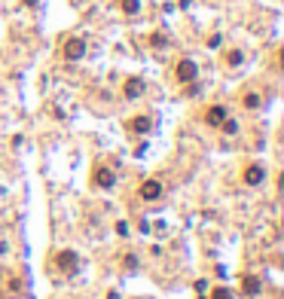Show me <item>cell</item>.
<instances>
[{
    "label": "cell",
    "instance_id": "1",
    "mask_svg": "<svg viewBox=\"0 0 284 299\" xmlns=\"http://www.w3.org/2000/svg\"><path fill=\"white\" fill-rule=\"evenodd\" d=\"M61 55H64V61H79V58L86 55V40H79V37H70V40H64Z\"/></svg>",
    "mask_w": 284,
    "mask_h": 299
},
{
    "label": "cell",
    "instance_id": "2",
    "mask_svg": "<svg viewBox=\"0 0 284 299\" xmlns=\"http://www.w3.org/2000/svg\"><path fill=\"white\" fill-rule=\"evenodd\" d=\"M55 263H58V269H61L64 275H76V269H79V256H76L73 250H61V253L55 256Z\"/></svg>",
    "mask_w": 284,
    "mask_h": 299
},
{
    "label": "cell",
    "instance_id": "3",
    "mask_svg": "<svg viewBox=\"0 0 284 299\" xmlns=\"http://www.w3.org/2000/svg\"><path fill=\"white\" fill-rule=\"evenodd\" d=\"M174 77H177L180 83H196V77H199V67H196V61H190V58L177 61V70H174Z\"/></svg>",
    "mask_w": 284,
    "mask_h": 299
},
{
    "label": "cell",
    "instance_id": "4",
    "mask_svg": "<svg viewBox=\"0 0 284 299\" xmlns=\"http://www.w3.org/2000/svg\"><path fill=\"white\" fill-rule=\"evenodd\" d=\"M159 196H162V183H159V180H144V183H141V199L156 202Z\"/></svg>",
    "mask_w": 284,
    "mask_h": 299
},
{
    "label": "cell",
    "instance_id": "5",
    "mask_svg": "<svg viewBox=\"0 0 284 299\" xmlns=\"http://www.w3.org/2000/svg\"><path fill=\"white\" fill-rule=\"evenodd\" d=\"M266 180V171L260 168V165H248V171H245V183L248 186H257V183H263Z\"/></svg>",
    "mask_w": 284,
    "mask_h": 299
},
{
    "label": "cell",
    "instance_id": "6",
    "mask_svg": "<svg viewBox=\"0 0 284 299\" xmlns=\"http://www.w3.org/2000/svg\"><path fill=\"white\" fill-rule=\"evenodd\" d=\"M95 183L104 186V190H110V186L116 183V174H113L110 168H98V171H95Z\"/></svg>",
    "mask_w": 284,
    "mask_h": 299
},
{
    "label": "cell",
    "instance_id": "7",
    "mask_svg": "<svg viewBox=\"0 0 284 299\" xmlns=\"http://www.w3.org/2000/svg\"><path fill=\"white\" fill-rule=\"evenodd\" d=\"M205 119H208V125H214V128H217V125H220V122L226 119V107H220V104H214V107L208 110V113H205Z\"/></svg>",
    "mask_w": 284,
    "mask_h": 299
},
{
    "label": "cell",
    "instance_id": "8",
    "mask_svg": "<svg viewBox=\"0 0 284 299\" xmlns=\"http://www.w3.org/2000/svg\"><path fill=\"white\" fill-rule=\"evenodd\" d=\"M129 128H132L135 134H147V131L153 128V119H150V116H135V119L129 122Z\"/></svg>",
    "mask_w": 284,
    "mask_h": 299
},
{
    "label": "cell",
    "instance_id": "9",
    "mask_svg": "<svg viewBox=\"0 0 284 299\" xmlns=\"http://www.w3.org/2000/svg\"><path fill=\"white\" fill-rule=\"evenodd\" d=\"M141 95H144V83H141L138 77L126 80V98H132V101H135V98H141Z\"/></svg>",
    "mask_w": 284,
    "mask_h": 299
},
{
    "label": "cell",
    "instance_id": "10",
    "mask_svg": "<svg viewBox=\"0 0 284 299\" xmlns=\"http://www.w3.org/2000/svg\"><path fill=\"white\" fill-rule=\"evenodd\" d=\"M241 284H245L241 290H245L248 296H257V293H260V278H254V275H248V278L241 281Z\"/></svg>",
    "mask_w": 284,
    "mask_h": 299
},
{
    "label": "cell",
    "instance_id": "11",
    "mask_svg": "<svg viewBox=\"0 0 284 299\" xmlns=\"http://www.w3.org/2000/svg\"><path fill=\"white\" fill-rule=\"evenodd\" d=\"M241 104H245L248 110H257V107H260V95H257V92H248L245 98H241Z\"/></svg>",
    "mask_w": 284,
    "mask_h": 299
},
{
    "label": "cell",
    "instance_id": "12",
    "mask_svg": "<svg viewBox=\"0 0 284 299\" xmlns=\"http://www.w3.org/2000/svg\"><path fill=\"white\" fill-rule=\"evenodd\" d=\"M119 7H123V13H126V16H135V13L141 10V0H123Z\"/></svg>",
    "mask_w": 284,
    "mask_h": 299
},
{
    "label": "cell",
    "instance_id": "13",
    "mask_svg": "<svg viewBox=\"0 0 284 299\" xmlns=\"http://www.w3.org/2000/svg\"><path fill=\"white\" fill-rule=\"evenodd\" d=\"M220 128H223V131H226V134H235V131H238V122H235V119H229V116H226V119H223V122H220Z\"/></svg>",
    "mask_w": 284,
    "mask_h": 299
},
{
    "label": "cell",
    "instance_id": "14",
    "mask_svg": "<svg viewBox=\"0 0 284 299\" xmlns=\"http://www.w3.org/2000/svg\"><path fill=\"white\" fill-rule=\"evenodd\" d=\"M211 299H232V293H229L226 287H214V293H211Z\"/></svg>",
    "mask_w": 284,
    "mask_h": 299
},
{
    "label": "cell",
    "instance_id": "15",
    "mask_svg": "<svg viewBox=\"0 0 284 299\" xmlns=\"http://www.w3.org/2000/svg\"><path fill=\"white\" fill-rule=\"evenodd\" d=\"M241 58H245V55H241V52H238V49H235V52H229V55H226V61H229V64H232V67H235V64H241Z\"/></svg>",
    "mask_w": 284,
    "mask_h": 299
},
{
    "label": "cell",
    "instance_id": "16",
    "mask_svg": "<svg viewBox=\"0 0 284 299\" xmlns=\"http://www.w3.org/2000/svg\"><path fill=\"white\" fill-rule=\"evenodd\" d=\"M150 40H153V46H165V34H153Z\"/></svg>",
    "mask_w": 284,
    "mask_h": 299
},
{
    "label": "cell",
    "instance_id": "17",
    "mask_svg": "<svg viewBox=\"0 0 284 299\" xmlns=\"http://www.w3.org/2000/svg\"><path fill=\"white\" fill-rule=\"evenodd\" d=\"M208 46H211V49H217V46H220V34H214V37H211V40H208Z\"/></svg>",
    "mask_w": 284,
    "mask_h": 299
},
{
    "label": "cell",
    "instance_id": "18",
    "mask_svg": "<svg viewBox=\"0 0 284 299\" xmlns=\"http://www.w3.org/2000/svg\"><path fill=\"white\" fill-rule=\"evenodd\" d=\"M107 299H119V293H107Z\"/></svg>",
    "mask_w": 284,
    "mask_h": 299
},
{
    "label": "cell",
    "instance_id": "19",
    "mask_svg": "<svg viewBox=\"0 0 284 299\" xmlns=\"http://www.w3.org/2000/svg\"><path fill=\"white\" fill-rule=\"evenodd\" d=\"M25 4H28V7H37V0H25Z\"/></svg>",
    "mask_w": 284,
    "mask_h": 299
}]
</instances>
